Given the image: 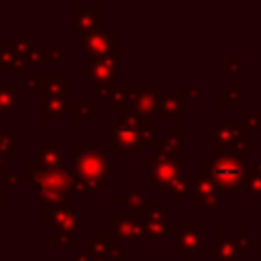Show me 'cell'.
Instances as JSON below:
<instances>
[{
	"label": "cell",
	"instance_id": "cell-1",
	"mask_svg": "<svg viewBox=\"0 0 261 261\" xmlns=\"http://www.w3.org/2000/svg\"><path fill=\"white\" fill-rule=\"evenodd\" d=\"M110 149L118 157H135L139 149H157L161 153V139H157V124L151 118L137 116L133 112L118 114L108 122Z\"/></svg>",
	"mask_w": 261,
	"mask_h": 261
},
{
	"label": "cell",
	"instance_id": "cell-2",
	"mask_svg": "<svg viewBox=\"0 0 261 261\" xmlns=\"http://www.w3.org/2000/svg\"><path fill=\"white\" fill-rule=\"evenodd\" d=\"M73 159V177L75 186L73 192L77 194H96L104 184H108V169L110 159L104 151H92V149H71Z\"/></svg>",
	"mask_w": 261,
	"mask_h": 261
},
{
	"label": "cell",
	"instance_id": "cell-3",
	"mask_svg": "<svg viewBox=\"0 0 261 261\" xmlns=\"http://www.w3.org/2000/svg\"><path fill=\"white\" fill-rule=\"evenodd\" d=\"M33 177L35 198L37 202H71V192L75 186V177L69 169H39L37 165L27 167Z\"/></svg>",
	"mask_w": 261,
	"mask_h": 261
},
{
	"label": "cell",
	"instance_id": "cell-4",
	"mask_svg": "<svg viewBox=\"0 0 261 261\" xmlns=\"http://www.w3.org/2000/svg\"><path fill=\"white\" fill-rule=\"evenodd\" d=\"M181 177V161L173 153H157L147 157V186L155 188L157 194H167Z\"/></svg>",
	"mask_w": 261,
	"mask_h": 261
},
{
	"label": "cell",
	"instance_id": "cell-5",
	"mask_svg": "<svg viewBox=\"0 0 261 261\" xmlns=\"http://www.w3.org/2000/svg\"><path fill=\"white\" fill-rule=\"evenodd\" d=\"M212 179L216 186V192L220 194H234L245 184V169L247 159L230 153H224L216 159H212Z\"/></svg>",
	"mask_w": 261,
	"mask_h": 261
},
{
	"label": "cell",
	"instance_id": "cell-6",
	"mask_svg": "<svg viewBox=\"0 0 261 261\" xmlns=\"http://www.w3.org/2000/svg\"><path fill=\"white\" fill-rule=\"evenodd\" d=\"M43 218L53 226L55 234H73L82 228V216L73 212L71 202H47Z\"/></svg>",
	"mask_w": 261,
	"mask_h": 261
},
{
	"label": "cell",
	"instance_id": "cell-7",
	"mask_svg": "<svg viewBox=\"0 0 261 261\" xmlns=\"http://www.w3.org/2000/svg\"><path fill=\"white\" fill-rule=\"evenodd\" d=\"M82 49L92 61H100V59H108V57L116 59V55H118L116 41L110 35V31L104 27H100L96 31L82 33Z\"/></svg>",
	"mask_w": 261,
	"mask_h": 261
},
{
	"label": "cell",
	"instance_id": "cell-8",
	"mask_svg": "<svg viewBox=\"0 0 261 261\" xmlns=\"http://www.w3.org/2000/svg\"><path fill=\"white\" fill-rule=\"evenodd\" d=\"M192 202L196 206H200V210L206 214H218L222 210L220 200L216 198V186L212 179V167L210 165L202 167V177L196 179V184H194Z\"/></svg>",
	"mask_w": 261,
	"mask_h": 261
},
{
	"label": "cell",
	"instance_id": "cell-9",
	"mask_svg": "<svg viewBox=\"0 0 261 261\" xmlns=\"http://www.w3.org/2000/svg\"><path fill=\"white\" fill-rule=\"evenodd\" d=\"M247 247H249V241L245 234L224 230V232H220V239L212 241L210 257L214 261H234L241 255V251H245Z\"/></svg>",
	"mask_w": 261,
	"mask_h": 261
},
{
	"label": "cell",
	"instance_id": "cell-10",
	"mask_svg": "<svg viewBox=\"0 0 261 261\" xmlns=\"http://www.w3.org/2000/svg\"><path fill=\"white\" fill-rule=\"evenodd\" d=\"M82 73H90V90L94 94H102L108 86L114 84V77L118 73L116 59H100L82 65Z\"/></svg>",
	"mask_w": 261,
	"mask_h": 261
},
{
	"label": "cell",
	"instance_id": "cell-11",
	"mask_svg": "<svg viewBox=\"0 0 261 261\" xmlns=\"http://www.w3.org/2000/svg\"><path fill=\"white\" fill-rule=\"evenodd\" d=\"M27 92L31 94H69L71 92V84H67L63 80V75L59 73H29L27 75Z\"/></svg>",
	"mask_w": 261,
	"mask_h": 261
},
{
	"label": "cell",
	"instance_id": "cell-12",
	"mask_svg": "<svg viewBox=\"0 0 261 261\" xmlns=\"http://www.w3.org/2000/svg\"><path fill=\"white\" fill-rule=\"evenodd\" d=\"M159 94L161 92L155 88V84H139L133 92V114L151 118L159 110Z\"/></svg>",
	"mask_w": 261,
	"mask_h": 261
},
{
	"label": "cell",
	"instance_id": "cell-13",
	"mask_svg": "<svg viewBox=\"0 0 261 261\" xmlns=\"http://www.w3.org/2000/svg\"><path fill=\"white\" fill-rule=\"evenodd\" d=\"M210 128H212V139L214 141H218L222 145H228L232 149V145L247 141V135H249L251 126L247 122H243V120H230V122L212 120Z\"/></svg>",
	"mask_w": 261,
	"mask_h": 261
},
{
	"label": "cell",
	"instance_id": "cell-14",
	"mask_svg": "<svg viewBox=\"0 0 261 261\" xmlns=\"http://www.w3.org/2000/svg\"><path fill=\"white\" fill-rule=\"evenodd\" d=\"M90 243H92V253L100 255V257H110V259H126L128 253L124 249L118 247V237L114 232H106V230H96L90 234Z\"/></svg>",
	"mask_w": 261,
	"mask_h": 261
},
{
	"label": "cell",
	"instance_id": "cell-15",
	"mask_svg": "<svg viewBox=\"0 0 261 261\" xmlns=\"http://www.w3.org/2000/svg\"><path fill=\"white\" fill-rule=\"evenodd\" d=\"M177 251L181 253L184 259H192L196 251L202 247V224L200 222H186L181 230L177 232Z\"/></svg>",
	"mask_w": 261,
	"mask_h": 261
},
{
	"label": "cell",
	"instance_id": "cell-16",
	"mask_svg": "<svg viewBox=\"0 0 261 261\" xmlns=\"http://www.w3.org/2000/svg\"><path fill=\"white\" fill-rule=\"evenodd\" d=\"M100 96L104 100H108V108L112 112H118V114L133 112V94L126 84H112Z\"/></svg>",
	"mask_w": 261,
	"mask_h": 261
},
{
	"label": "cell",
	"instance_id": "cell-17",
	"mask_svg": "<svg viewBox=\"0 0 261 261\" xmlns=\"http://www.w3.org/2000/svg\"><path fill=\"white\" fill-rule=\"evenodd\" d=\"M112 228H114L112 232L118 237V241H124V243L147 239V228L137 216H120V218H116Z\"/></svg>",
	"mask_w": 261,
	"mask_h": 261
},
{
	"label": "cell",
	"instance_id": "cell-18",
	"mask_svg": "<svg viewBox=\"0 0 261 261\" xmlns=\"http://www.w3.org/2000/svg\"><path fill=\"white\" fill-rule=\"evenodd\" d=\"M63 163V151L55 145L53 139H45L37 149V167L39 169H59Z\"/></svg>",
	"mask_w": 261,
	"mask_h": 261
},
{
	"label": "cell",
	"instance_id": "cell-19",
	"mask_svg": "<svg viewBox=\"0 0 261 261\" xmlns=\"http://www.w3.org/2000/svg\"><path fill=\"white\" fill-rule=\"evenodd\" d=\"M184 108H186V98L181 92H161L159 94V110L163 112V116L181 120Z\"/></svg>",
	"mask_w": 261,
	"mask_h": 261
},
{
	"label": "cell",
	"instance_id": "cell-20",
	"mask_svg": "<svg viewBox=\"0 0 261 261\" xmlns=\"http://www.w3.org/2000/svg\"><path fill=\"white\" fill-rule=\"evenodd\" d=\"M71 18L73 22L86 33V31H96L100 29V10L98 8H73L71 10Z\"/></svg>",
	"mask_w": 261,
	"mask_h": 261
},
{
	"label": "cell",
	"instance_id": "cell-21",
	"mask_svg": "<svg viewBox=\"0 0 261 261\" xmlns=\"http://www.w3.org/2000/svg\"><path fill=\"white\" fill-rule=\"evenodd\" d=\"M118 204H124L128 206L133 212H137L139 208H143L147 204V186H139V184H130L126 188L124 194H120L118 198Z\"/></svg>",
	"mask_w": 261,
	"mask_h": 261
},
{
	"label": "cell",
	"instance_id": "cell-22",
	"mask_svg": "<svg viewBox=\"0 0 261 261\" xmlns=\"http://www.w3.org/2000/svg\"><path fill=\"white\" fill-rule=\"evenodd\" d=\"M67 112V102L59 94H47L43 98V116L45 120H55L61 118Z\"/></svg>",
	"mask_w": 261,
	"mask_h": 261
},
{
	"label": "cell",
	"instance_id": "cell-23",
	"mask_svg": "<svg viewBox=\"0 0 261 261\" xmlns=\"http://www.w3.org/2000/svg\"><path fill=\"white\" fill-rule=\"evenodd\" d=\"M63 57V51L59 47H51V45H43V47H35V51L29 57V63H59Z\"/></svg>",
	"mask_w": 261,
	"mask_h": 261
},
{
	"label": "cell",
	"instance_id": "cell-24",
	"mask_svg": "<svg viewBox=\"0 0 261 261\" xmlns=\"http://www.w3.org/2000/svg\"><path fill=\"white\" fill-rule=\"evenodd\" d=\"M6 45L14 51V55H18L22 59H29L31 53L35 51V39L33 37H8Z\"/></svg>",
	"mask_w": 261,
	"mask_h": 261
},
{
	"label": "cell",
	"instance_id": "cell-25",
	"mask_svg": "<svg viewBox=\"0 0 261 261\" xmlns=\"http://www.w3.org/2000/svg\"><path fill=\"white\" fill-rule=\"evenodd\" d=\"M194 184H196V179L192 177V175H181L179 177V181L173 186V190H171V196H173V204H181L184 202V198L190 194V190H194Z\"/></svg>",
	"mask_w": 261,
	"mask_h": 261
},
{
	"label": "cell",
	"instance_id": "cell-26",
	"mask_svg": "<svg viewBox=\"0 0 261 261\" xmlns=\"http://www.w3.org/2000/svg\"><path fill=\"white\" fill-rule=\"evenodd\" d=\"M147 228V237L153 239V241H163L167 232H171L175 226L173 222H165V220H153V222H147L145 224Z\"/></svg>",
	"mask_w": 261,
	"mask_h": 261
},
{
	"label": "cell",
	"instance_id": "cell-27",
	"mask_svg": "<svg viewBox=\"0 0 261 261\" xmlns=\"http://www.w3.org/2000/svg\"><path fill=\"white\" fill-rule=\"evenodd\" d=\"M184 143V135L179 128H169L165 130V135L161 137V151L163 153H173V149L181 147Z\"/></svg>",
	"mask_w": 261,
	"mask_h": 261
},
{
	"label": "cell",
	"instance_id": "cell-28",
	"mask_svg": "<svg viewBox=\"0 0 261 261\" xmlns=\"http://www.w3.org/2000/svg\"><path fill=\"white\" fill-rule=\"evenodd\" d=\"M135 216L143 222V224H147V222H153V220H163V206L161 204H145L143 208H139L137 212H135Z\"/></svg>",
	"mask_w": 261,
	"mask_h": 261
},
{
	"label": "cell",
	"instance_id": "cell-29",
	"mask_svg": "<svg viewBox=\"0 0 261 261\" xmlns=\"http://www.w3.org/2000/svg\"><path fill=\"white\" fill-rule=\"evenodd\" d=\"M0 155L6 159H14L16 157V133L12 128H8L4 135H2V141H0Z\"/></svg>",
	"mask_w": 261,
	"mask_h": 261
},
{
	"label": "cell",
	"instance_id": "cell-30",
	"mask_svg": "<svg viewBox=\"0 0 261 261\" xmlns=\"http://www.w3.org/2000/svg\"><path fill=\"white\" fill-rule=\"evenodd\" d=\"M16 104V84L10 82L6 86H0V110H10Z\"/></svg>",
	"mask_w": 261,
	"mask_h": 261
},
{
	"label": "cell",
	"instance_id": "cell-31",
	"mask_svg": "<svg viewBox=\"0 0 261 261\" xmlns=\"http://www.w3.org/2000/svg\"><path fill=\"white\" fill-rule=\"evenodd\" d=\"M245 186L249 188L251 194L261 196V171L257 167L247 165V169H245Z\"/></svg>",
	"mask_w": 261,
	"mask_h": 261
},
{
	"label": "cell",
	"instance_id": "cell-32",
	"mask_svg": "<svg viewBox=\"0 0 261 261\" xmlns=\"http://www.w3.org/2000/svg\"><path fill=\"white\" fill-rule=\"evenodd\" d=\"M67 112L71 120H86L92 116V106L86 102H67Z\"/></svg>",
	"mask_w": 261,
	"mask_h": 261
},
{
	"label": "cell",
	"instance_id": "cell-33",
	"mask_svg": "<svg viewBox=\"0 0 261 261\" xmlns=\"http://www.w3.org/2000/svg\"><path fill=\"white\" fill-rule=\"evenodd\" d=\"M6 184L8 186H33V177H31L29 169H24L22 175H8L6 177Z\"/></svg>",
	"mask_w": 261,
	"mask_h": 261
},
{
	"label": "cell",
	"instance_id": "cell-34",
	"mask_svg": "<svg viewBox=\"0 0 261 261\" xmlns=\"http://www.w3.org/2000/svg\"><path fill=\"white\" fill-rule=\"evenodd\" d=\"M239 94H241V86L237 82H232L228 86V90L220 94V102H237L239 100Z\"/></svg>",
	"mask_w": 261,
	"mask_h": 261
},
{
	"label": "cell",
	"instance_id": "cell-35",
	"mask_svg": "<svg viewBox=\"0 0 261 261\" xmlns=\"http://www.w3.org/2000/svg\"><path fill=\"white\" fill-rule=\"evenodd\" d=\"M29 65V59H22V57H14L8 65H6V71L8 73H20V71H24V67Z\"/></svg>",
	"mask_w": 261,
	"mask_h": 261
},
{
	"label": "cell",
	"instance_id": "cell-36",
	"mask_svg": "<svg viewBox=\"0 0 261 261\" xmlns=\"http://www.w3.org/2000/svg\"><path fill=\"white\" fill-rule=\"evenodd\" d=\"M181 94H184V98L200 100V86H198V84H190V82H186V84L181 86Z\"/></svg>",
	"mask_w": 261,
	"mask_h": 261
},
{
	"label": "cell",
	"instance_id": "cell-37",
	"mask_svg": "<svg viewBox=\"0 0 261 261\" xmlns=\"http://www.w3.org/2000/svg\"><path fill=\"white\" fill-rule=\"evenodd\" d=\"M53 249L55 251H69L71 249V234H55Z\"/></svg>",
	"mask_w": 261,
	"mask_h": 261
},
{
	"label": "cell",
	"instance_id": "cell-38",
	"mask_svg": "<svg viewBox=\"0 0 261 261\" xmlns=\"http://www.w3.org/2000/svg\"><path fill=\"white\" fill-rule=\"evenodd\" d=\"M241 59H239V55H230V59L224 63V65H220V73H237L239 69H241Z\"/></svg>",
	"mask_w": 261,
	"mask_h": 261
},
{
	"label": "cell",
	"instance_id": "cell-39",
	"mask_svg": "<svg viewBox=\"0 0 261 261\" xmlns=\"http://www.w3.org/2000/svg\"><path fill=\"white\" fill-rule=\"evenodd\" d=\"M14 57H16V55H14V51H12L8 45H0V63H2V65H8Z\"/></svg>",
	"mask_w": 261,
	"mask_h": 261
},
{
	"label": "cell",
	"instance_id": "cell-40",
	"mask_svg": "<svg viewBox=\"0 0 261 261\" xmlns=\"http://www.w3.org/2000/svg\"><path fill=\"white\" fill-rule=\"evenodd\" d=\"M247 124L253 126V128H257V130H261V110L249 112V116H247Z\"/></svg>",
	"mask_w": 261,
	"mask_h": 261
},
{
	"label": "cell",
	"instance_id": "cell-41",
	"mask_svg": "<svg viewBox=\"0 0 261 261\" xmlns=\"http://www.w3.org/2000/svg\"><path fill=\"white\" fill-rule=\"evenodd\" d=\"M92 257H94V253H90V251H75L73 253V261H92Z\"/></svg>",
	"mask_w": 261,
	"mask_h": 261
},
{
	"label": "cell",
	"instance_id": "cell-42",
	"mask_svg": "<svg viewBox=\"0 0 261 261\" xmlns=\"http://www.w3.org/2000/svg\"><path fill=\"white\" fill-rule=\"evenodd\" d=\"M6 212V198L0 194V214H4Z\"/></svg>",
	"mask_w": 261,
	"mask_h": 261
},
{
	"label": "cell",
	"instance_id": "cell-43",
	"mask_svg": "<svg viewBox=\"0 0 261 261\" xmlns=\"http://www.w3.org/2000/svg\"><path fill=\"white\" fill-rule=\"evenodd\" d=\"M92 261H116V259H110V257H100V255H94Z\"/></svg>",
	"mask_w": 261,
	"mask_h": 261
},
{
	"label": "cell",
	"instance_id": "cell-44",
	"mask_svg": "<svg viewBox=\"0 0 261 261\" xmlns=\"http://www.w3.org/2000/svg\"><path fill=\"white\" fill-rule=\"evenodd\" d=\"M257 247H259V251H261V230L257 232Z\"/></svg>",
	"mask_w": 261,
	"mask_h": 261
},
{
	"label": "cell",
	"instance_id": "cell-45",
	"mask_svg": "<svg viewBox=\"0 0 261 261\" xmlns=\"http://www.w3.org/2000/svg\"><path fill=\"white\" fill-rule=\"evenodd\" d=\"M2 165H4V157L0 155V167H2Z\"/></svg>",
	"mask_w": 261,
	"mask_h": 261
},
{
	"label": "cell",
	"instance_id": "cell-46",
	"mask_svg": "<svg viewBox=\"0 0 261 261\" xmlns=\"http://www.w3.org/2000/svg\"><path fill=\"white\" fill-rule=\"evenodd\" d=\"M2 135H4V133H2V130H0V141H2Z\"/></svg>",
	"mask_w": 261,
	"mask_h": 261
},
{
	"label": "cell",
	"instance_id": "cell-47",
	"mask_svg": "<svg viewBox=\"0 0 261 261\" xmlns=\"http://www.w3.org/2000/svg\"><path fill=\"white\" fill-rule=\"evenodd\" d=\"M253 261H261V259H253Z\"/></svg>",
	"mask_w": 261,
	"mask_h": 261
}]
</instances>
